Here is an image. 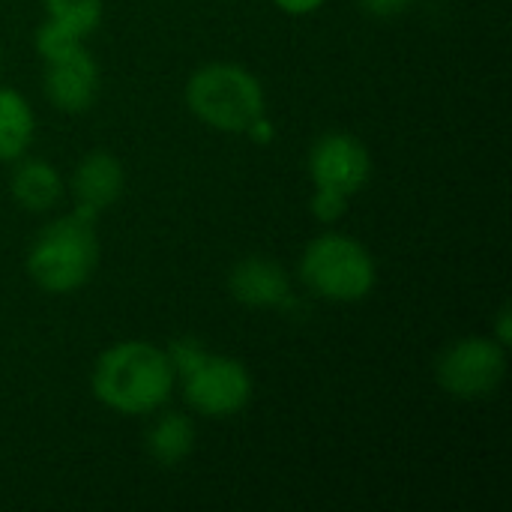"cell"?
Wrapping results in <instances>:
<instances>
[{
    "label": "cell",
    "instance_id": "6da1fadb",
    "mask_svg": "<svg viewBox=\"0 0 512 512\" xmlns=\"http://www.w3.org/2000/svg\"><path fill=\"white\" fill-rule=\"evenodd\" d=\"M174 384L177 375L168 351L141 339L111 345L93 366V396L105 408L129 417L159 411L171 399Z\"/></svg>",
    "mask_w": 512,
    "mask_h": 512
},
{
    "label": "cell",
    "instance_id": "7a4b0ae2",
    "mask_svg": "<svg viewBox=\"0 0 512 512\" xmlns=\"http://www.w3.org/2000/svg\"><path fill=\"white\" fill-rule=\"evenodd\" d=\"M174 375L183 381V396L201 417H234L252 399L249 369L222 354H210L195 339H177L168 345Z\"/></svg>",
    "mask_w": 512,
    "mask_h": 512
},
{
    "label": "cell",
    "instance_id": "3957f363",
    "mask_svg": "<svg viewBox=\"0 0 512 512\" xmlns=\"http://www.w3.org/2000/svg\"><path fill=\"white\" fill-rule=\"evenodd\" d=\"M99 264L96 219L69 213L45 225L27 252L30 279L48 294H69L90 282Z\"/></svg>",
    "mask_w": 512,
    "mask_h": 512
},
{
    "label": "cell",
    "instance_id": "277c9868",
    "mask_svg": "<svg viewBox=\"0 0 512 512\" xmlns=\"http://www.w3.org/2000/svg\"><path fill=\"white\" fill-rule=\"evenodd\" d=\"M186 102L201 123L231 135H246L252 120L267 114L261 81L237 63H207L192 72Z\"/></svg>",
    "mask_w": 512,
    "mask_h": 512
},
{
    "label": "cell",
    "instance_id": "5b68a950",
    "mask_svg": "<svg viewBox=\"0 0 512 512\" xmlns=\"http://www.w3.org/2000/svg\"><path fill=\"white\" fill-rule=\"evenodd\" d=\"M303 285L330 303H357L372 294L378 267L369 249L339 231L315 237L300 258Z\"/></svg>",
    "mask_w": 512,
    "mask_h": 512
},
{
    "label": "cell",
    "instance_id": "8992f818",
    "mask_svg": "<svg viewBox=\"0 0 512 512\" xmlns=\"http://www.w3.org/2000/svg\"><path fill=\"white\" fill-rule=\"evenodd\" d=\"M309 177L315 186L312 216L318 222H336L372 177L369 147L348 132H327L309 150Z\"/></svg>",
    "mask_w": 512,
    "mask_h": 512
},
{
    "label": "cell",
    "instance_id": "52a82bcc",
    "mask_svg": "<svg viewBox=\"0 0 512 512\" xmlns=\"http://www.w3.org/2000/svg\"><path fill=\"white\" fill-rule=\"evenodd\" d=\"M507 375V348L492 336H468L453 342L435 366L438 384L453 399H486Z\"/></svg>",
    "mask_w": 512,
    "mask_h": 512
},
{
    "label": "cell",
    "instance_id": "ba28073f",
    "mask_svg": "<svg viewBox=\"0 0 512 512\" xmlns=\"http://www.w3.org/2000/svg\"><path fill=\"white\" fill-rule=\"evenodd\" d=\"M45 96L66 114H84L96 102L99 66L84 45L45 60Z\"/></svg>",
    "mask_w": 512,
    "mask_h": 512
},
{
    "label": "cell",
    "instance_id": "9c48e42d",
    "mask_svg": "<svg viewBox=\"0 0 512 512\" xmlns=\"http://www.w3.org/2000/svg\"><path fill=\"white\" fill-rule=\"evenodd\" d=\"M123 180L126 177H123V165L117 162V156H111L108 150L87 153L69 177L75 213L87 219H99V213L120 198Z\"/></svg>",
    "mask_w": 512,
    "mask_h": 512
},
{
    "label": "cell",
    "instance_id": "30bf717a",
    "mask_svg": "<svg viewBox=\"0 0 512 512\" xmlns=\"http://www.w3.org/2000/svg\"><path fill=\"white\" fill-rule=\"evenodd\" d=\"M228 291L240 306L273 309V306L288 303L291 279L279 261L252 255V258H243L234 264V270L228 276Z\"/></svg>",
    "mask_w": 512,
    "mask_h": 512
},
{
    "label": "cell",
    "instance_id": "8fae6325",
    "mask_svg": "<svg viewBox=\"0 0 512 512\" xmlns=\"http://www.w3.org/2000/svg\"><path fill=\"white\" fill-rule=\"evenodd\" d=\"M12 198L24 207V210H33V213H42V210H51L60 195H63V180L57 174L54 165L42 162V159H24L15 174H12Z\"/></svg>",
    "mask_w": 512,
    "mask_h": 512
},
{
    "label": "cell",
    "instance_id": "7c38bea8",
    "mask_svg": "<svg viewBox=\"0 0 512 512\" xmlns=\"http://www.w3.org/2000/svg\"><path fill=\"white\" fill-rule=\"evenodd\" d=\"M36 135V117L30 102L12 90L0 87V162L21 159Z\"/></svg>",
    "mask_w": 512,
    "mask_h": 512
},
{
    "label": "cell",
    "instance_id": "4fadbf2b",
    "mask_svg": "<svg viewBox=\"0 0 512 512\" xmlns=\"http://www.w3.org/2000/svg\"><path fill=\"white\" fill-rule=\"evenodd\" d=\"M195 450V423L186 414H162L147 432V453L162 465L174 468Z\"/></svg>",
    "mask_w": 512,
    "mask_h": 512
},
{
    "label": "cell",
    "instance_id": "5bb4252c",
    "mask_svg": "<svg viewBox=\"0 0 512 512\" xmlns=\"http://www.w3.org/2000/svg\"><path fill=\"white\" fill-rule=\"evenodd\" d=\"M45 24L84 42L102 24V0H45Z\"/></svg>",
    "mask_w": 512,
    "mask_h": 512
},
{
    "label": "cell",
    "instance_id": "9a60e30c",
    "mask_svg": "<svg viewBox=\"0 0 512 512\" xmlns=\"http://www.w3.org/2000/svg\"><path fill=\"white\" fill-rule=\"evenodd\" d=\"M366 12H372V15H399V12H405L408 9V3L411 0H357Z\"/></svg>",
    "mask_w": 512,
    "mask_h": 512
},
{
    "label": "cell",
    "instance_id": "2e32d148",
    "mask_svg": "<svg viewBox=\"0 0 512 512\" xmlns=\"http://www.w3.org/2000/svg\"><path fill=\"white\" fill-rule=\"evenodd\" d=\"M273 3L288 15H312L315 9L324 6V0H273Z\"/></svg>",
    "mask_w": 512,
    "mask_h": 512
},
{
    "label": "cell",
    "instance_id": "e0dca14e",
    "mask_svg": "<svg viewBox=\"0 0 512 512\" xmlns=\"http://www.w3.org/2000/svg\"><path fill=\"white\" fill-rule=\"evenodd\" d=\"M246 135H249L252 141H258V144H270L273 135H276V129H273V123L267 120V114H261L258 120H252V126L246 129Z\"/></svg>",
    "mask_w": 512,
    "mask_h": 512
},
{
    "label": "cell",
    "instance_id": "ac0fdd59",
    "mask_svg": "<svg viewBox=\"0 0 512 512\" xmlns=\"http://www.w3.org/2000/svg\"><path fill=\"white\" fill-rule=\"evenodd\" d=\"M504 348L510 345V306H504L501 309V315H498V336H495Z\"/></svg>",
    "mask_w": 512,
    "mask_h": 512
}]
</instances>
